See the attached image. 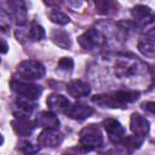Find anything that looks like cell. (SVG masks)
Here are the masks:
<instances>
[{
  "label": "cell",
  "instance_id": "6da1fadb",
  "mask_svg": "<svg viewBox=\"0 0 155 155\" xmlns=\"http://www.w3.org/2000/svg\"><path fill=\"white\" fill-rule=\"evenodd\" d=\"M105 58L107 68L116 81L132 88L142 85L154 86L155 70L139 58L125 53H116Z\"/></svg>",
  "mask_w": 155,
  "mask_h": 155
},
{
  "label": "cell",
  "instance_id": "7a4b0ae2",
  "mask_svg": "<svg viewBox=\"0 0 155 155\" xmlns=\"http://www.w3.org/2000/svg\"><path fill=\"white\" fill-rule=\"evenodd\" d=\"M139 98V91L136 90H117L107 93L96 94L92 97V102L102 108L110 109H125Z\"/></svg>",
  "mask_w": 155,
  "mask_h": 155
},
{
  "label": "cell",
  "instance_id": "3957f363",
  "mask_svg": "<svg viewBox=\"0 0 155 155\" xmlns=\"http://www.w3.org/2000/svg\"><path fill=\"white\" fill-rule=\"evenodd\" d=\"M45 67L42 63L35 59H27L21 62L17 65L16 75L19 76V80L24 81H33V80H40L45 76Z\"/></svg>",
  "mask_w": 155,
  "mask_h": 155
},
{
  "label": "cell",
  "instance_id": "277c9868",
  "mask_svg": "<svg viewBox=\"0 0 155 155\" xmlns=\"http://www.w3.org/2000/svg\"><path fill=\"white\" fill-rule=\"evenodd\" d=\"M80 145L85 150H93L103 145V134L98 126L88 125L80 131Z\"/></svg>",
  "mask_w": 155,
  "mask_h": 155
},
{
  "label": "cell",
  "instance_id": "5b68a950",
  "mask_svg": "<svg viewBox=\"0 0 155 155\" xmlns=\"http://www.w3.org/2000/svg\"><path fill=\"white\" fill-rule=\"evenodd\" d=\"M78 41L80 46L86 51H93V50L101 48L107 44V39L104 34L98 28L87 29L85 33H82L78 38Z\"/></svg>",
  "mask_w": 155,
  "mask_h": 155
},
{
  "label": "cell",
  "instance_id": "8992f818",
  "mask_svg": "<svg viewBox=\"0 0 155 155\" xmlns=\"http://www.w3.org/2000/svg\"><path fill=\"white\" fill-rule=\"evenodd\" d=\"M130 128L132 132V137L136 139V142L139 145H142V143L144 142V139L149 134L150 124H149L148 119H145L140 114L133 113L131 115V119H130Z\"/></svg>",
  "mask_w": 155,
  "mask_h": 155
},
{
  "label": "cell",
  "instance_id": "52a82bcc",
  "mask_svg": "<svg viewBox=\"0 0 155 155\" xmlns=\"http://www.w3.org/2000/svg\"><path fill=\"white\" fill-rule=\"evenodd\" d=\"M10 85H11L12 91L17 93L18 96H23V97H27L34 101H36L42 93V87L35 84H31L30 81L13 79Z\"/></svg>",
  "mask_w": 155,
  "mask_h": 155
},
{
  "label": "cell",
  "instance_id": "ba28073f",
  "mask_svg": "<svg viewBox=\"0 0 155 155\" xmlns=\"http://www.w3.org/2000/svg\"><path fill=\"white\" fill-rule=\"evenodd\" d=\"M7 7H8V15L17 25L22 27L27 23L28 6L25 0H7Z\"/></svg>",
  "mask_w": 155,
  "mask_h": 155
},
{
  "label": "cell",
  "instance_id": "9c48e42d",
  "mask_svg": "<svg viewBox=\"0 0 155 155\" xmlns=\"http://www.w3.org/2000/svg\"><path fill=\"white\" fill-rule=\"evenodd\" d=\"M131 17L138 27H147L155 22V11L145 5H136L131 10Z\"/></svg>",
  "mask_w": 155,
  "mask_h": 155
},
{
  "label": "cell",
  "instance_id": "30bf717a",
  "mask_svg": "<svg viewBox=\"0 0 155 155\" xmlns=\"http://www.w3.org/2000/svg\"><path fill=\"white\" fill-rule=\"evenodd\" d=\"M63 139L64 136L58 128H44L38 136V143L44 148H56L62 144Z\"/></svg>",
  "mask_w": 155,
  "mask_h": 155
},
{
  "label": "cell",
  "instance_id": "8fae6325",
  "mask_svg": "<svg viewBox=\"0 0 155 155\" xmlns=\"http://www.w3.org/2000/svg\"><path fill=\"white\" fill-rule=\"evenodd\" d=\"M103 126H104V130L108 134L109 140L114 145H120L121 142L126 137L125 136V128L122 127V125L115 119H107L103 121Z\"/></svg>",
  "mask_w": 155,
  "mask_h": 155
},
{
  "label": "cell",
  "instance_id": "7c38bea8",
  "mask_svg": "<svg viewBox=\"0 0 155 155\" xmlns=\"http://www.w3.org/2000/svg\"><path fill=\"white\" fill-rule=\"evenodd\" d=\"M139 52L149 58H155V27L147 30L138 40Z\"/></svg>",
  "mask_w": 155,
  "mask_h": 155
},
{
  "label": "cell",
  "instance_id": "4fadbf2b",
  "mask_svg": "<svg viewBox=\"0 0 155 155\" xmlns=\"http://www.w3.org/2000/svg\"><path fill=\"white\" fill-rule=\"evenodd\" d=\"M12 127L17 134L27 137V136L31 134V132L36 127V124H35V121H31L29 119V116H27V115L15 114V119L12 120Z\"/></svg>",
  "mask_w": 155,
  "mask_h": 155
},
{
  "label": "cell",
  "instance_id": "5bb4252c",
  "mask_svg": "<svg viewBox=\"0 0 155 155\" xmlns=\"http://www.w3.org/2000/svg\"><path fill=\"white\" fill-rule=\"evenodd\" d=\"M47 107L51 111L56 113V114H67V111L69 110L71 103L70 101L64 97L63 94H59V93H52L47 97Z\"/></svg>",
  "mask_w": 155,
  "mask_h": 155
},
{
  "label": "cell",
  "instance_id": "9a60e30c",
  "mask_svg": "<svg viewBox=\"0 0 155 155\" xmlns=\"http://www.w3.org/2000/svg\"><path fill=\"white\" fill-rule=\"evenodd\" d=\"M94 113V109L87 104H84V103H74L70 105L69 110L67 111V116H69L70 119L73 120H78V121H82L85 119H88L92 114Z\"/></svg>",
  "mask_w": 155,
  "mask_h": 155
},
{
  "label": "cell",
  "instance_id": "2e32d148",
  "mask_svg": "<svg viewBox=\"0 0 155 155\" xmlns=\"http://www.w3.org/2000/svg\"><path fill=\"white\" fill-rule=\"evenodd\" d=\"M67 91L70 94V97L79 99L87 97L91 93V87L87 82H84L81 80H71L67 85Z\"/></svg>",
  "mask_w": 155,
  "mask_h": 155
},
{
  "label": "cell",
  "instance_id": "e0dca14e",
  "mask_svg": "<svg viewBox=\"0 0 155 155\" xmlns=\"http://www.w3.org/2000/svg\"><path fill=\"white\" fill-rule=\"evenodd\" d=\"M36 126L41 128H58L59 127V119L57 117L56 113L53 111H40L35 116Z\"/></svg>",
  "mask_w": 155,
  "mask_h": 155
},
{
  "label": "cell",
  "instance_id": "ac0fdd59",
  "mask_svg": "<svg viewBox=\"0 0 155 155\" xmlns=\"http://www.w3.org/2000/svg\"><path fill=\"white\" fill-rule=\"evenodd\" d=\"M16 107L18 109V113L15 114H22V115H31L33 111L36 109V103L34 99L23 97V96H18L16 99Z\"/></svg>",
  "mask_w": 155,
  "mask_h": 155
},
{
  "label": "cell",
  "instance_id": "d6986e66",
  "mask_svg": "<svg viewBox=\"0 0 155 155\" xmlns=\"http://www.w3.org/2000/svg\"><path fill=\"white\" fill-rule=\"evenodd\" d=\"M51 39L53 40V42H54L57 46H59V47H62V48H64V50H68V48H70V46H71L70 36H69V34H68L65 30H63V29H54V30L52 31V34H51Z\"/></svg>",
  "mask_w": 155,
  "mask_h": 155
},
{
  "label": "cell",
  "instance_id": "ffe728a7",
  "mask_svg": "<svg viewBox=\"0 0 155 155\" xmlns=\"http://www.w3.org/2000/svg\"><path fill=\"white\" fill-rule=\"evenodd\" d=\"M96 11L99 15L110 16L117 12V5L114 0H96Z\"/></svg>",
  "mask_w": 155,
  "mask_h": 155
},
{
  "label": "cell",
  "instance_id": "44dd1931",
  "mask_svg": "<svg viewBox=\"0 0 155 155\" xmlns=\"http://www.w3.org/2000/svg\"><path fill=\"white\" fill-rule=\"evenodd\" d=\"M56 71L63 76H67V75H70L71 71H73V68H74V62L70 57H63L58 61L57 63V67H56Z\"/></svg>",
  "mask_w": 155,
  "mask_h": 155
},
{
  "label": "cell",
  "instance_id": "7402d4cb",
  "mask_svg": "<svg viewBox=\"0 0 155 155\" xmlns=\"http://www.w3.org/2000/svg\"><path fill=\"white\" fill-rule=\"evenodd\" d=\"M28 36L30 38V40L33 41H40L45 38V30L44 28L35 21L30 22L29 24V29H28Z\"/></svg>",
  "mask_w": 155,
  "mask_h": 155
},
{
  "label": "cell",
  "instance_id": "603a6c76",
  "mask_svg": "<svg viewBox=\"0 0 155 155\" xmlns=\"http://www.w3.org/2000/svg\"><path fill=\"white\" fill-rule=\"evenodd\" d=\"M48 17H50L51 22H53L54 24H58V25H65V24H68L70 22V18L65 13H63V12H61L58 10L51 11L48 13Z\"/></svg>",
  "mask_w": 155,
  "mask_h": 155
},
{
  "label": "cell",
  "instance_id": "cb8c5ba5",
  "mask_svg": "<svg viewBox=\"0 0 155 155\" xmlns=\"http://www.w3.org/2000/svg\"><path fill=\"white\" fill-rule=\"evenodd\" d=\"M40 147L41 145L39 143H38V145H34L30 142H23L22 145H21V150L23 153H25V154H35V153H38L40 150Z\"/></svg>",
  "mask_w": 155,
  "mask_h": 155
},
{
  "label": "cell",
  "instance_id": "d4e9b609",
  "mask_svg": "<svg viewBox=\"0 0 155 155\" xmlns=\"http://www.w3.org/2000/svg\"><path fill=\"white\" fill-rule=\"evenodd\" d=\"M143 109L151 113V114H155V102H145L142 104Z\"/></svg>",
  "mask_w": 155,
  "mask_h": 155
},
{
  "label": "cell",
  "instance_id": "484cf974",
  "mask_svg": "<svg viewBox=\"0 0 155 155\" xmlns=\"http://www.w3.org/2000/svg\"><path fill=\"white\" fill-rule=\"evenodd\" d=\"M1 44H2V48H1V52H2V54H5L6 52H7V44H6V41H5V39H2L1 40Z\"/></svg>",
  "mask_w": 155,
  "mask_h": 155
},
{
  "label": "cell",
  "instance_id": "4316f807",
  "mask_svg": "<svg viewBox=\"0 0 155 155\" xmlns=\"http://www.w3.org/2000/svg\"><path fill=\"white\" fill-rule=\"evenodd\" d=\"M131 1H134V2H138V1H144V0H131Z\"/></svg>",
  "mask_w": 155,
  "mask_h": 155
}]
</instances>
